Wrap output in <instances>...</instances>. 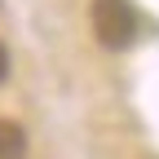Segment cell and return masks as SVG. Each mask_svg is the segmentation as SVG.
Here are the masks:
<instances>
[{"instance_id": "3957f363", "label": "cell", "mask_w": 159, "mask_h": 159, "mask_svg": "<svg viewBox=\"0 0 159 159\" xmlns=\"http://www.w3.org/2000/svg\"><path fill=\"white\" fill-rule=\"evenodd\" d=\"M5 80H9V49L0 44V84H5Z\"/></svg>"}, {"instance_id": "6da1fadb", "label": "cell", "mask_w": 159, "mask_h": 159, "mask_svg": "<svg viewBox=\"0 0 159 159\" xmlns=\"http://www.w3.org/2000/svg\"><path fill=\"white\" fill-rule=\"evenodd\" d=\"M137 31H142V18L128 0H93V35L102 49H111V53L133 49Z\"/></svg>"}, {"instance_id": "7a4b0ae2", "label": "cell", "mask_w": 159, "mask_h": 159, "mask_svg": "<svg viewBox=\"0 0 159 159\" xmlns=\"http://www.w3.org/2000/svg\"><path fill=\"white\" fill-rule=\"evenodd\" d=\"M0 159H27V133L13 119H0Z\"/></svg>"}]
</instances>
